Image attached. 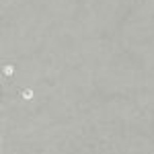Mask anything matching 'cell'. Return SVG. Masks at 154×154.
I'll return each mask as SVG.
<instances>
[{"label": "cell", "instance_id": "obj_1", "mask_svg": "<svg viewBox=\"0 0 154 154\" xmlns=\"http://www.w3.org/2000/svg\"><path fill=\"white\" fill-rule=\"evenodd\" d=\"M17 72H19V66L14 62H2L0 64V76L6 78V80H12L17 76Z\"/></svg>", "mask_w": 154, "mask_h": 154}, {"label": "cell", "instance_id": "obj_2", "mask_svg": "<svg viewBox=\"0 0 154 154\" xmlns=\"http://www.w3.org/2000/svg\"><path fill=\"white\" fill-rule=\"evenodd\" d=\"M19 99H21L23 103H33L37 99V91L33 86H25L23 91H21V95H19Z\"/></svg>", "mask_w": 154, "mask_h": 154}]
</instances>
